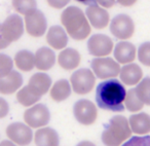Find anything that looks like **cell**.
Returning <instances> with one entry per match:
<instances>
[{
    "label": "cell",
    "instance_id": "1",
    "mask_svg": "<svg viewBox=\"0 0 150 146\" xmlns=\"http://www.w3.org/2000/svg\"><path fill=\"white\" fill-rule=\"evenodd\" d=\"M125 86L117 79H108L97 86L96 101L98 106L104 110L122 112L125 110L123 101L125 98Z\"/></svg>",
    "mask_w": 150,
    "mask_h": 146
},
{
    "label": "cell",
    "instance_id": "2",
    "mask_svg": "<svg viewBox=\"0 0 150 146\" xmlns=\"http://www.w3.org/2000/svg\"><path fill=\"white\" fill-rule=\"evenodd\" d=\"M61 23L66 33L74 40H84L88 38L92 28L84 13L76 6H69L61 15Z\"/></svg>",
    "mask_w": 150,
    "mask_h": 146
},
{
    "label": "cell",
    "instance_id": "3",
    "mask_svg": "<svg viewBox=\"0 0 150 146\" xmlns=\"http://www.w3.org/2000/svg\"><path fill=\"white\" fill-rule=\"evenodd\" d=\"M132 135L129 120L125 116H114L105 127L102 141L106 146H120Z\"/></svg>",
    "mask_w": 150,
    "mask_h": 146
},
{
    "label": "cell",
    "instance_id": "4",
    "mask_svg": "<svg viewBox=\"0 0 150 146\" xmlns=\"http://www.w3.org/2000/svg\"><path fill=\"white\" fill-rule=\"evenodd\" d=\"M72 89L78 95H86L93 91L96 84V77L90 69H79L75 71L70 77Z\"/></svg>",
    "mask_w": 150,
    "mask_h": 146
},
{
    "label": "cell",
    "instance_id": "5",
    "mask_svg": "<svg viewBox=\"0 0 150 146\" xmlns=\"http://www.w3.org/2000/svg\"><path fill=\"white\" fill-rule=\"evenodd\" d=\"M93 73L100 79H109L119 74L120 66L114 59L100 57L92 61Z\"/></svg>",
    "mask_w": 150,
    "mask_h": 146
},
{
    "label": "cell",
    "instance_id": "6",
    "mask_svg": "<svg viewBox=\"0 0 150 146\" xmlns=\"http://www.w3.org/2000/svg\"><path fill=\"white\" fill-rule=\"evenodd\" d=\"M110 32L117 39L127 40L135 34V23L129 16L121 13L111 21Z\"/></svg>",
    "mask_w": 150,
    "mask_h": 146
},
{
    "label": "cell",
    "instance_id": "7",
    "mask_svg": "<svg viewBox=\"0 0 150 146\" xmlns=\"http://www.w3.org/2000/svg\"><path fill=\"white\" fill-rule=\"evenodd\" d=\"M25 28L31 37H41L47 29L45 16L39 9H33L25 15Z\"/></svg>",
    "mask_w": 150,
    "mask_h": 146
},
{
    "label": "cell",
    "instance_id": "8",
    "mask_svg": "<svg viewBox=\"0 0 150 146\" xmlns=\"http://www.w3.org/2000/svg\"><path fill=\"white\" fill-rule=\"evenodd\" d=\"M73 113L76 120L84 125H91L96 121L98 117L97 107L92 101L82 99L74 104Z\"/></svg>",
    "mask_w": 150,
    "mask_h": 146
},
{
    "label": "cell",
    "instance_id": "9",
    "mask_svg": "<svg viewBox=\"0 0 150 146\" xmlns=\"http://www.w3.org/2000/svg\"><path fill=\"white\" fill-rule=\"evenodd\" d=\"M50 114L48 108L43 104L32 105L24 112V120L30 128H41L48 123Z\"/></svg>",
    "mask_w": 150,
    "mask_h": 146
},
{
    "label": "cell",
    "instance_id": "10",
    "mask_svg": "<svg viewBox=\"0 0 150 146\" xmlns=\"http://www.w3.org/2000/svg\"><path fill=\"white\" fill-rule=\"evenodd\" d=\"M88 50L96 58L107 57L113 50V40L105 34H94L88 41Z\"/></svg>",
    "mask_w": 150,
    "mask_h": 146
},
{
    "label": "cell",
    "instance_id": "11",
    "mask_svg": "<svg viewBox=\"0 0 150 146\" xmlns=\"http://www.w3.org/2000/svg\"><path fill=\"white\" fill-rule=\"evenodd\" d=\"M1 31L4 38L9 42L19 40L24 34V23L18 15H11L1 24Z\"/></svg>",
    "mask_w": 150,
    "mask_h": 146
},
{
    "label": "cell",
    "instance_id": "12",
    "mask_svg": "<svg viewBox=\"0 0 150 146\" xmlns=\"http://www.w3.org/2000/svg\"><path fill=\"white\" fill-rule=\"evenodd\" d=\"M6 136L19 146H27L31 143L33 133L30 127L22 123H13L6 128Z\"/></svg>",
    "mask_w": 150,
    "mask_h": 146
},
{
    "label": "cell",
    "instance_id": "13",
    "mask_svg": "<svg viewBox=\"0 0 150 146\" xmlns=\"http://www.w3.org/2000/svg\"><path fill=\"white\" fill-rule=\"evenodd\" d=\"M86 17L91 26L96 29H105L109 25V13L98 4H91L86 11Z\"/></svg>",
    "mask_w": 150,
    "mask_h": 146
},
{
    "label": "cell",
    "instance_id": "14",
    "mask_svg": "<svg viewBox=\"0 0 150 146\" xmlns=\"http://www.w3.org/2000/svg\"><path fill=\"white\" fill-rule=\"evenodd\" d=\"M23 84V77L18 71L11 70L6 75L0 77V94L11 95Z\"/></svg>",
    "mask_w": 150,
    "mask_h": 146
},
{
    "label": "cell",
    "instance_id": "15",
    "mask_svg": "<svg viewBox=\"0 0 150 146\" xmlns=\"http://www.w3.org/2000/svg\"><path fill=\"white\" fill-rule=\"evenodd\" d=\"M52 86V79L45 73H35L29 79L27 88L34 95L41 98L50 91Z\"/></svg>",
    "mask_w": 150,
    "mask_h": 146
},
{
    "label": "cell",
    "instance_id": "16",
    "mask_svg": "<svg viewBox=\"0 0 150 146\" xmlns=\"http://www.w3.org/2000/svg\"><path fill=\"white\" fill-rule=\"evenodd\" d=\"M137 50L132 42L127 40H121L114 47L115 61L119 64H129L136 59Z\"/></svg>",
    "mask_w": 150,
    "mask_h": 146
},
{
    "label": "cell",
    "instance_id": "17",
    "mask_svg": "<svg viewBox=\"0 0 150 146\" xmlns=\"http://www.w3.org/2000/svg\"><path fill=\"white\" fill-rule=\"evenodd\" d=\"M121 82L127 86H136L143 78V70L137 64H125L119 71Z\"/></svg>",
    "mask_w": 150,
    "mask_h": 146
},
{
    "label": "cell",
    "instance_id": "18",
    "mask_svg": "<svg viewBox=\"0 0 150 146\" xmlns=\"http://www.w3.org/2000/svg\"><path fill=\"white\" fill-rule=\"evenodd\" d=\"M46 42L54 50H63L68 44V35L61 26H52L46 33Z\"/></svg>",
    "mask_w": 150,
    "mask_h": 146
},
{
    "label": "cell",
    "instance_id": "19",
    "mask_svg": "<svg viewBox=\"0 0 150 146\" xmlns=\"http://www.w3.org/2000/svg\"><path fill=\"white\" fill-rule=\"evenodd\" d=\"M56 55L48 47H40L34 55V67L40 71H47L54 67Z\"/></svg>",
    "mask_w": 150,
    "mask_h": 146
},
{
    "label": "cell",
    "instance_id": "20",
    "mask_svg": "<svg viewBox=\"0 0 150 146\" xmlns=\"http://www.w3.org/2000/svg\"><path fill=\"white\" fill-rule=\"evenodd\" d=\"M80 61H81V56L78 50L74 48H65L58 56V64L64 70H73L79 66Z\"/></svg>",
    "mask_w": 150,
    "mask_h": 146
},
{
    "label": "cell",
    "instance_id": "21",
    "mask_svg": "<svg viewBox=\"0 0 150 146\" xmlns=\"http://www.w3.org/2000/svg\"><path fill=\"white\" fill-rule=\"evenodd\" d=\"M34 142L37 146H59V135L52 128H42L35 133Z\"/></svg>",
    "mask_w": 150,
    "mask_h": 146
},
{
    "label": "cell",
    "instance_id": "22",
    "mask_svg": "<svg viewBox=\"0 0 150 146\" xmlns=\"http://www.w3.org/2000/svg\"><path fill=\"white\" fill-rule=\"evenodd\" d=\"M129 125L134 133L139 135L148 134L150 131V117L147 113H138L132 115L129 119Z\"/></svg>",
    "mask_w": 150,
    "mask_h": 146
},
{
    "label": "cell",
    "instance_id": "23",
    "mask_svg": "<svg viewBox=\"0 0 150 146\" xmlns=\"http://www.w3.org/2000/svg\"><path fill=\"white\" fill-rule=\"evenodd\" d=\"M71 95V86L68 80L60 79L54 84L50 91V96L54 102H63L68 99Z\"/></svg>",
    "mask_w": 150,
    "mask_h": 146
},
{
    "label": "cell",
    "instance_id": "24",
    "mask_svg": "<svg viewBox=\"0 0 150 146\" xmlns=\"http://www.w3.org/2000/svg\"><path fill=\"white\" fill-rule=\"evenodd\" d=\"M15 64L20 70L29 72L34 68V55L29 50H20L15 56Z\"/></svg>",
    "mask_w": 150,
    "mask_h": 146
},
{
    "label": "cell",
    "instance_id": "25",
    "mask_svg": "<svg viewBox=\"0 0 150 146\" xmlns=\"http://www.w3.org/2000/svg\"><path fill=\"white\" fill-rule=\"evenodd\" d=\"M123 103H125V108L129 111H131V112H138L144 106V103L136 95L135 89L127 91V94H125V98Z\"/></svg>",
    "mask_w": 150,
    "mask_h": 146
},
{
    "label": "cell",
    "instance_id": "26",
    "mask_svg": "<svg viewBox=\"0 0 150 146\" xmlns=\"http://www.w3.org/2000/svg\"><path fill=\"white\" fill-rule=\"evenodd\" d=\"M39 100L40 97L34 95L27 86H24L23 89H21L17 94V101L25 107L32 106V105H34Z\"/></svg>",
    "mask_w": 150,
    "mask_h": 146
},
{
    "label": "cell",
    "instance_id": "27",
    "mask_svg": "<svg viewBox=\"0 0 150 146\" xmlns=\"http://www.w3.org/2000/svg\"><path fill=\"white\" fill-rule=\"evenodd\" d=\"M137 84L138 86L135 89V92L136 95L138 96V98L144 103V105H150V78L146 77L144 79H141V82Z\"/></svg>",
    "mask_w": 150,
    "mask_h": 146
},
{
    "label": "cell",
    "instance_id": "28",
    "mask_svg": "<svg viewBox=\"0 0 150 146\" xmlns=\"http://www.w3.org/2000/svg\"><path fill=\"white\" fill-rule=\"evenodd\" d=\"M13 7L19 15L25 16L37 6L36 0H11Z\"/></svg>",
    "mask_w": 150,
    "mask_h": 146
},
{
    "label": "cell",
    "instance_id": "29",
    "mask_svg": "<svg viewBox=\"0 0 150 146\" xmlns=\"http://www.w3.org/2000/svg\"><path fill=\"white\" fill-rule=\"evenodd\" d=\"M138 58L144 66H150V43L148 41L140 45L138 50Z\"/></svg>",
    "mask_w": 150,
    "mask_h": 146
},
{
    "label": "cell",
    "instance_id": "30",
    "mask_svg": "<svg viewBox=\"0 0 150 146\" xmlns=\"http://www.w3.org/2000/svg\"><path fill=\"white\" fill-rule=\"evenodd\" d=\"M13 62L11 57L5 54H0V77L6 75L7 73L11 72L13 70Z\"/></svg>",
    "mask_w": 150,
    "mask_h": 146
},
{
    "label": "cell",
    "instance_id": "31",
    "mask_svg": "<svg viewBox=\"0 0 150 146\" xmlns=\"http://www.w3.org/2000/svg\"><path fill=\"white\" fill-rule=\"evenodd\" d=\"M121 146H150V136L146 135L144 137H132L129 141H125V143Z\"/></svg>",
    "mask_w": 150,
    "mask_h": 146
},
{
    "label": "cell",
    "instance_id": "32",
    "mask_svg": "<svg viewBox=\"0 0 150 146\" xmlns=\"http://www.w3.org/2000/svg\"><path fill=\"white\" fill-rule=\"evenodd\" d=\"M47 4L54 9H62L68 5L70 0H46Z\"/></svg>",
    "mask_w": 150,
    "mask_h": 146
},
{
    "label": "cell",
    "instance_id": "33",
    "mask_svg": "<svg viewBox=\"0 0 150 146\" xmlns=\"http://www.w3.org/2000/svg\"><path fill=\"white\" fill-rule=\"evenodd\" d=\"M9 106L3 98H0V118H3L8 114Z\"/></svg>",
    "mask_w": 150,
    "mask_h": 146
},
{
    "label": "cell",
    "instance_id": "34",
    "mask_svg": "<svg viewBox=\"0 0 150 146\" xmlns=\"http://www.w3.org/2000/svg\"><path fill=\"white\" fill-rule=\"evenodd\" d=\"M94 2L103 9H110L115 4V0H94Z\"/></svg>",
    "mask_w": 150,
    "mask_h": 146
},
{
    "label": "cell",
    "instance_id": "35",
    "mask_svg": "<svg viewBox=\"0 0 150 146\" xmlns=\"http://www.w3.org/2000/svg\"><path fill=\"white\" fill-rule=\"evenodd\" d=\"M9 44L11 43H9V42L4 38V36H3L2 31H1V24H0V50L6 48Z\"/></svg>",
    "mask_w": 150,
    "mask_h": 146
},
{
    "label": "cell",
    "instance_id": "36",
    "mask_svg": "<svg viewBox=\"0 0 150 146\" xmlns=\"http://www.w3.org/2000/svg\"><path fill=\"white\" fill-rule=\"evenodd\" d=\"M115 1H117V2L120 5H122V6L129 7V6H133L138 0H115Z\"/></svg>",
    "mask_w": 150,
    "mask_h": 146
},
{
    "label": "cell",
    "instance_id": "37",
    "mask_svg": "<svg viewBox=\"0 0 150 146\" xmlns=\"http://www.w3.org/2000/svg\"><path fill=\"white\" fill-rule=\"evenodd\" d=\"M0 146H17L13 142L7 141V140H3L1 143H0Z\"/></svg>",
    "mask_w": 150,
    "mask_h": 146
},
{
    "label": "cell",
    "instance_id": "38",
    "mask_svg": "<svg viewBox=\"0 0 150 146\" xmlns=\"http://www.w3.org/2000/svg\"><path fill=\"white\" fill-rule=\"evenodd\" d=\"M78 2L82 3V4H86V5H91V4H96L94 2V0H76Z\"/></svg>",
    "mask_w": 150,
    "mask_h": 146
},
{
    "label": "cell",
    "instance_id": "39",
    "mask_svg": "<svg viewBox=\"0 0 150 146\" xmlns=\"http://www.w3.org/2000/svg\"><path fill=\"white\" fill-rule=\"evenodd\" d=\"M76 146H96V145L90 141H82V142H80V143H78Z\"/></svg>",
    "mask_w": 150,
    "mask_h": 146
}]
</instances>
